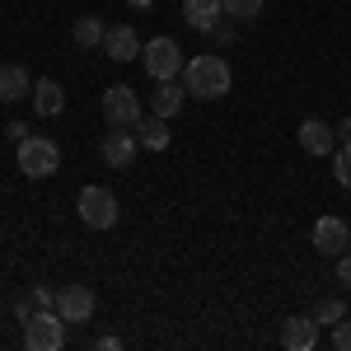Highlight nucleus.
Listing matches in <instances>:
<instances>
[{
	"label": "nucleus",
	"mask_w": 351,
	"mask_h": 351,
	"mask_svg": "<svg viewBox=\"0 0 351 351\" xmlns=\"http://www.w3.org/2000/svg\"><path fill=\"white\" fill-rule=\"evenodd\" d=\"M33 314H38V304H33V295H24L19 304H14V319H19V324H28Z\"/></svg>",
	"instance_id": "nucleus-24"
},
{
	"label": "nucleus",
	"mask_w": 351,
	"mask_h": 351,
	"mask_svg": "<svg viewBox=\"0 0 351 351\" xmlns=\"http://www.w3.org/2000/svg\"><path fill=\"white\" fill-rule=\"evenodd\" d=\"M267 0H225V14L230 19H258Z\"/></svg>",
	"instance_id": "nucleus-20"
},
{
	"label": "nucleus",
	"mask_w": 351,
	"mask_h": 351,
	"mask_svg": "<svg viewBox=\"0 0 351 351\" xmlns=\"http://www.w3.org/2000/svg\"><path fill=\"white\" fill-rule=\"evenodd\" d=\"M295 141H300L304 155H332V150H337V127H328L324 117H304Z\"/></svg>",
	"instance_id": "nucleus-9"
},
{
	"label": "nucleus",
	"mask_w": 351,
	"mask_h": 351,
	"mask_svg": "<svg viewBox=\"0 0 351 351\" xmlns=\"http://www.w3.org/2000/svg\"><path fill=\"white\" fill-rule=\"evenodd\" d=\"M150 5H155V0H132V10H150Z\"/></svg>",
	"instance_id": "nucleus-29"
},
{
	"label": "nucleus",
	"mask_w": 351,
	"mask_h": 351,
	"mask_svg": "<svg viewBox=\"0 0 351 351\" xmlns=\"http://www.w3.org/2000/svg\"><path fill=\"white\" fill-rule=\"evenodd\" d=\"M337 281L351 291V253H337Z\"/></svg>",
	"instance_id": "nucleus-25"
},
{
	"label": "nucleus",
	"mask_w": 351,
	"mask_h": 351,
	"mask_svg": "<svg viewBox=\"0 0 351 351\" xmlns=\"http://www.w3.org/2000/svg\"><path fill=\"white\" fill-rule=\"evenodd\" d=\"M28 99H33V108H38V117H56V112L66 108V89H61V84H56L52 75L33 84V94H28Z\"/></svg>",
	"instance_id": "nucleus-16"
},
{
	"label": "nucleus",
	"mask_w": 351,
	"mask_h": 351,
	"mask_svg": "<svg viewBox=\"0 0 351 351\" xmlns=\"http://www.w3.org/2000/svg\"><path fill=\"white\" fill-rule=\"evenodd\" d=\"M94 351H122V342L112 332H104V337H94Z\"/></svg>",
	"instance_id": "nucleus-26"
},
{
	"label": "nucleus",
	"mask_w": 351,
	"mask_h": 351,
	"mask_svg": "<svg viewBox=\"0 0 351 351\" xmlns=\"http://www.w3.org/2000/svg\"><path fill=\"white\" fill-rule=\"evenodd\" d=\"M332 178H337L342 188H351V145H337V150H332Z\"/></svg>",
	"instance_id": "nucleus-21"
},
{
	"label": "nucleus",
	"mask_w": 351,
	"mask_h": 351,
	"mask_svg": "<svg viewBox=\"0 0 351 351\" xmlns=\"http://www.w3.org/2000/svg\"><path fill=\"white\" fill-rule=\"evenodd\" d=\"M337 145H351V117L337 122Z\"/></svg>",
	"instance_id": "nucleus-28"
},
{
	"label": "nucleus",
	"mask_w": 351,
	"mask_h": 351,
	"mask_svg": "<svg viewBox=\"0 0 351 351\" xmlns=\"http://www.w3.org/2000/svg\"><path fill=\"white\" fill-rule=\"evenodd\" d=\"M104 33H108V24L99 14H80L75 19V43L80 47H104Z\"/></svg>",
	"instance_id": "nucleus-18"
},
{
	"label": "nucleus",
	"mask_w": 351,
	"mask_h": 351,
	"mask_svg": "<svg viewBox=\"0 0 351 351\" xmlns=\"http://www.w3.org/2000/svg\"><path fill=\"white\" fill-rule=\"evenodd\" d=\"M342 319H347V304H342L337 295H328V300L314 304V324L319 328H332V324H342Z\"/></svg>",
	"instance_id": "nucleus-19"
},
{
	"label": "nucleus",
	"mask_w": 351,
	"mask_h": 351,
	"mask_svg": "<svg viewBox=\"0 0 351 351\" xmlns=\"http://www.w3.org/2000/svg\"><path fill=\"white\" fill-rule=\"evenodd\" d=\"M178 80H183V89H188L192 99H225L230 84H234V75H230V61H225V56L206 52V56H192Z\"/></svg>",
	"instance_id": "nucleus-1"
},
{
	"label": "nucleus",
	"mask_w": 351,
	"mask_h": 351,
	"mask_svg": "<svg viewBox=\"0 0 351 351\" xmlns=\"http://www.w3.org/2000/svg\"><path fill=\"white\" fill-rule=\"evenodd\" d=\"M136 150H141V141H136V132H127V127H112V132L104 136V164H108V169H127V164L136 160Z\"/></svg>",
	"instance_id": "nucleus-12"
},
{
	"label": "nucleus",
	"mask_w": 351,
	"mask_h": 351,
	"mask_svg": "<svg viewBox=\"0 0 351 351\" xmlns=\"http://www.w3.org/2000/svg\"><path fill=\"white\" fill-rule=\"evenodd\" d=\"M56 169H61V145H56L52 136L28 132L24 141H19V173H24V178H52Z\"/></svg>",
	"instance_id": "nucleus-2"
},
{
	"label": "nucleus",
	"mask_w": 351,
	"mask_h": 351,
	"mask_svg": "<svg viewBox=\"0 0 351 351\" xmlns=\"http://www.w3.org/2000/svg\"><path fill=\"white\" fill-rule=\"evenodd\" d=\"M188 104V89H183V80H155V89H150V112L155 117H178V108Z\"/></svg>",
	"instance_id": "nucleus-13"
},
{
	"label": "nucleus",
	"mask_w": 351,
	"mask_h": 351,
	"mask_svg": "<svg viewBox=\"0 0 351 351\" xmlns=\"http://www.w3.org/2000/svg\"><path fill=\"white\" fill-rule=\"evenodd\" d=\"M28 295H33V304H38V309H56V295L47 291V286H33Z\"/></svg>",
	"instance_id": "nucleus-23"
},
{
	"label": "nucleus",
	"mask_w": 351,
	"mask_h": 351,
	"mask_svg": "<svg viewBox=\"0 0 351 351\" xmlns=\"http://www.w3.org/2000/svg\"><path fill=\"white\" fill-rule=\"evenodd\" d=\"M332 347H337V351H351V319L332 324Z\"/></svg>",
	"instance_id": "nucleus-22"
},
{
	"label": "nucleus",
	"mask_w": 351,
	"mask_h": 351,
	"mask_svg": "<svg viewBox=\"0 0 351 351\" xmlns=\"http://www.w3.org/2000/svg\"><path fill=\"white\" fill-rule=\"evenodd\" d=\"M225 19V0H183V24L192 33H211Z\"/></svg>",
	"instance_id": "nucleus-14"
},
{
	"label": "nucleus",
	"mask_w": 351,
	"mask_h": 351,
	"mask_svg": "<svg viewBox=\"0 0 351 351\" xmlns=\"http://www.w3.org/2000/svg\"><path fill=\"white\" fill-rule=\"evenodd\" d=\"M281 347L286 351H314L319 347V324H314V314L286 319V324H281Z\"/></svg>",
	"instance_id": "nucleus-11"
},
{
	"label": "nucleus",
	"mask_w": 351,
	"mask_h": 351,
	"mask_svg": "<svg viewBox=\"0 0 351 351\" xmlns=\"http://www.w3.org/2000/svg\"><path fill=\"white\" fill-rule=\"evenodd\" d=\"M94 291L89 286H61L56 291V314L66 319V324H89L94 319Z\"/></svg>",
	"instance_id": "nucleus-7"
},
{
	"label": "nucleus",
	"mask_w": 351,
	"mask_h": 351,
	"mask_svg": "<svg viewBox=\"0 0 351 351\" xmlns=\"http://www.w3.org/2000/svg\"><path fill=\"white\" fill-rule=\"evenodd\" d=\"M99 52L108 56V61H132V56H141V38H136L132 24H108V33H104V47Z\"/></svg>",
	"instance_id": "nucleus-10"
},
{
	"label": "nucleus",
	"mask_w": 351,
	"mask_h": 351,
	"mask_svg": "<svg viewBox=\"0 0 351 351\" xmlns=\"http://www.w3.org/2000/svg\"><path fill=\"white\" fill-rule=\"evenodd\" d=\"M33 94V80H28V71L19 61H5L0 66V104H19Z\"/></svg>",
	"instance_id": "nucleus-15"
},
{
	"label": "nucleus",
	"mask_w": 351,
	"mask_h": 351,
	"mask_svg": "<svg viewBox=\"0 0 351 351\" xmlns=\"http://www.w3.org/2000/svg\"><path fill=\"white\" fill-rule=\"evenodd\" d=\"M141 117H145V112H141V99H136L132 84H108V89H104V122H108V127L136 132Z\"/></svg>",
	"instance_id": "nucleus-6"
},
{
	"label": "nucleus",
	"mask_w": 351,
	"mask_h": 351,
	"mask_svg": "<svg viewBox=\"0 0 351 351\" xmlns=\"http://www.w3.org/2000/svg\"><path fill=\"white\" fill-rule=\"evenodd\" d=\"M5 136H10V141L19 145V141H24V136H28V127H24V122H10V127H5Z\"/></svg>",
	"instance_id": "nucleus-27"
},
{
	"label": "nucleus",
	"mask_w": 351,
	"mask_h": 351,
	"mask_svg": "<svg viewBox=\"0 0 351 351\" xmlns=\"http://www.w3.org/2000/svg\"><path fill=\"white\" fill-rule=\"evenodd\" d=\"M24 347L28 351H61L66 347V319L56 309H38L24 324Z\"/></svg>",
	"instance_id": "nucleus-5"
},
{
	"label": "nucleus",
	"mask_w": 351,
	"mask_h": 351,
	"mask_svg": "<svg viewBox=\"0 0 351 351\" xmlns=\"http://www.w3.org/2000/svg\"><path fill=\"white\" fill-rule=\"evenodd\" d=\"M136 141H141V150H164L169 145V127H164V117H141L136 122Z\"/></svg>",
	"instance_id": "nucleus-17"
},
{
	"label": "nucleus",
	"mask_w": 351,
	"mask_h": 351,
	"mask_svg": "<svg viewBox=\"0 0 351 351\" xmlns=\"http://www.w3.org/2000/svg\"><path fill=\"white\" fill-rule=\"evenodd\" d=\"M75 211H80V220L89 225V230H112L117 225V197H112V188H104V183H89V188H80V197H75Z\"/></svg>",
	"instance_id": "nucleus-3"
},
{
	"label": "nucleus",
	"mask_w": 351,
	"mask_h": 351,
	"mask_svg": "<svg viewBox=\"0 0 351 351\" xmlns=\"http://www.w3.org/2000/svg\"><path fill=\"white\" fill-rule=\"evenodd\" d=\"M351 243V225L342 216H319L314 220V248L328 253V258H337V253H347Z\"/></svg>",
	"instance_id": "nucleus-8"
},
{
	"label": "nucleus",
	"mask_w": 351,
	"mask_h": 351,
	"mask_svg": "<svg viewBox=\"0 0 351 351\" xmlns=\"http://www.w3.org/2000/svg\"><path fill=\"white\" fill-rule=\"evenodd\" d=\"M141 66H145L150 80H178L188 61H183V47H178L173 38H150V43L141 47Z\"/></svg>",
	"instance_id": "nucleus-4"
}]
</instances>
